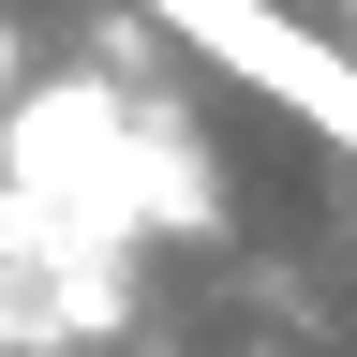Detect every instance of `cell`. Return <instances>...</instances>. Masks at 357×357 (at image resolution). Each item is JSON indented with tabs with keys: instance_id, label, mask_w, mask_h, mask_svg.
<instances>
[{
	"instance_id": "1",
	"label": "cell",
	"mask_w": 357,
	"mask_h": 357,
	"mask_svg": "<svg viewBox=\"0 0 357 357\" xmlns=\"http://www.w3.org/2000/svg\"><path fill=\"white\" fill-rule=\"evenodd\" d=\"M149 15H164L178 45H194L208 75L268 89L283 119H312V134H328V149L357 164V60H342V45H312V30L283 15V0H149Z\"/></svg>"
},
{
	"instance_id": "2",
	"label": "cell",
	"mask_w": 357,
	"mask_h": 357,
	"mask_svg": "<svg viewBox=\"0 0 357 357\" xmlns=\"http://www.w3.org/2000/svg\"><path fill=\"white\" fill-rule=\"evenodd\" d=\"M342 15H357V0H342Z\"/></svg>"
}]
</instances>
